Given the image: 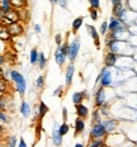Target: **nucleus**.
Wrapping results in <instances>:
<instances>
[{"label":"nucleus","mask_w":137,"mask_h":147,"mask_svg":"<svg viewBox=\"0 0 137 147\" xmlns=\"http://www.w3.org/2000/svg\"><path fill=\"white\" fill-rule=\"evenodd\" d=\"M9 76H10V79L15 84L17 91L20 94V95H24L26 89H27V81H26V79H24V76L19 71H17V70H11V71H9Z\"/></svg>","instance_id":"f257e3e1"},{"label":"nucleus","mask_w":137,"mask_h":147,"mask_svg":"<svg viewBox=\"0 0 137 147\" xmlns=\"http://www.w3.org/2000/svg\"><path fill=\"white\" fill-rule=\"evenodd\" d=\"M17 22H19V11H18L17 9L11 8L10 10L5 11L4 17L0 20V24H3V26H9V24L17 23Z\"/></svg>","instance_id":"f03ea898"},{"label":"nucleus","mask_w":137,"mask_h":147,"mask_svg":"<svg viewBox=\"0 0 137 147\" xmlns=\"http://www.w3.org/2000/svg\"><path fill=\"white\" fill-rule=\"evenodd\" d=\"M112 79H113V76H112L111 69L104 67V69L102 70V72L99 74L97 81H100V88H108L112 85Z\"/></svg>","instance_id":"7ed1b4c3"},{"label":"nucleus","mask_w":137,"mask_h":147,"mask_svg":"<svg viewBox=\"0 0 137 147\" xmlns=\"http://www.w3.org/2000/svg\"><path fill=\"white\" fill-rule=\"evenodd\" d=\"M105 136H107V131H105L102 122L93 124V127H91V129H90V138L91 140H102V138H104Z\"/></svg>","instance_id":"20e7f679"},{"label":"nucleus","mask_w":137,"mask_h":147,"mask_svg":"<svg viewBox=\"0 0 137 147\" xmlns=\"http://www.w3.org/2000/svg\"><path fill=\"white\" fill-rule=\"evenodd\" d=\"M126 142V138H124L123 134H115V133H111V136L107 137L105 140V145L108 147H119L122 143Z\"/></svg>","instance_id":"39448f33"},{"label":"nucleus","mask_w":137,"mask_h":147,"mask_svg":"<svg viewBox=\"0 0 137 147\" xmlns=\"http://www.w3.org/2000/svg\"><path fill=\"white\" fill-rule=\"evenodd\" d=\"M108 29L113 33V32H119V30L128 29V27L122 22V20H119V19H117V18L113 17L111 19V22H109V24H108Z\"/></svg>","instance_id":"423d86ee"},{"label":"nucleus","mask_w":137,"mask_h":147,"mask_svg":"<svg viewBox=\"0 0 137 147\" xmlns=\"http://www.w3.org/2000/svg\"><path fill=\"white\" fill-rule=\"evenodd\" d=\"M79 51H80V41H79L78 38H75L74 41L70 43V48H69V59L70 61H75L76 57H78L79 55Z\"/></svg>","instance_id":"0eeeda50"},{"label":"nucleus","mask_w":137,"mask_h":147,"mask_svg":"<svg viewBox=\"0 0 137 147\" xmlns=\"http://www.w3.org/2000/svg\"><path fill=\"white\" fill-rule=\"evenodd\" d=\"M7 29H8L9 34H10V37H19L20 34H23V32H24L23 26L19 22L9 24V26H7Z\"/></svg>","instance_id":"6e6552de"},{"label":"nucleus","mask_w":137,"mask_h":147,"mask_svg":"<svg viewBox=\"0 0 137 147\" xmlns=\"http://www.w3.org/2000/svg\"><path fill=\"white\" fill-rule=\"evenodd\" d=\"M107 100V94H105V88H99L95 93V107H103Z\"/></svg>","instance_id":"1a4fd4ad"},{"label":"nucleus","mask_w":137,"mask_h":147,"mask_svg":"<svg viewBox=\"0 0 137 147\" xmlns=\"http://www.w3.org/2000/svg\"><path fill=\"white\" fill-rule=\"evenodd\" d=\"M118 57H119V55L113 53V52H108V53L105 55V57H104V65H105V67H108V69L114 67L115 65H117Z\"/></svg>","instance_id":"9d476101"},{"label":"nucleus","mask_w":137,"mask_h":147,"mask_svg":"<svg viewBox=\"0 0 137 147\" xmlns=\"http://www.w3.org/2000/svg\"><path fill=\"white\" fill-rule=\"evenodd\" d=\"M103 125H104L105 131H107V134L108 133H114L118 128V121L115 119H111V118H107L104 122H102Z\"/></svg>","instance_id":"9b49d317"},{"label":"nucleus","mask_w":137,"mask_h":147,"mask_svg":"<svg viewBox=\"0 0 137 147\" xmlns=\"http://www.w3.org/2000/svg\"><path fill=\"white\" fill-rule=\"evenodd\" d=\"M74 74H75V65H74V63H70V65L66 67V74H65V82H66V86H70V85L72 84Z\"/></svg>","instance_id":"f8f14e48"},{"label":"nucleus","mask_w":137,"mask_h":147,"mask_svg":"<svg viewBox=\"0 0 137 147\" xmlns=\"http://www.w3.org/2000/svg\"><path fill=\"white\" fill-rule=\"evenodd\" d=\"M86 30H88V33H89V34L91 36V38H93L95 47L99 48V47H100V41H99L98 30L95 29V27H94V26H90V24H88V26H86Z\"/></svg>","instance_id":"ddd939ff"},{"label":"nucleus","mask_w":137,"mask_h":147,"mask_svg":"<svg viewBox=\"0 0 137 147\" xmlns=\"http://www.w3.org/2000/svg\"><path fill=\"white\" fill-rule=\"evenodd\" d=\"M52 142L56 147H60L62 145V136L59 133V125L55 124L52 129Z\"/></svg>","instance_id":"4468645a"},{"label":"nucleus","mask_w":137,"mask_h":147,"mask_svg":"<svg viewBox=\"0 0 137 147\" xmlns=\"http://www.w3.org/2000/svg\"><path fill=\"white\" fill-rule=\"evenodd\" d=\"M75 109H76V114H78L79 118H86L88 114H89V109H88L86 105H84L83 103L81 104H78V105H75Z\"/></svg>","instance_id":"2eb2a0df"},{"label":"nucleus","mask_w":137,"mask_h":147,"mask_svg":"<svg viewBox=\"0 0 137 147\" xmlns=\"http://www.w3.org/2000/svg\"><path fill=\"white\" fill-rule=\"evenodd\" d=\"M55 61H56V63L59 66H63L65 65V62H66V56L61 52L60 47H57L56 52H55Z\"/></svg>","instance_id":"dca6fc26"},{"label":"nucleus","mask_w":137,"mask_h":147,"mask_svg":"<svg viewBox=\"0 0 137 147\" xmlns=\"http://www.w3.org/2000/svg\"><path fill=\"white\" fill-rule=\"evenodd\" d=\"M74 128H75V134L83 133L84 129H85V121H84L83 118H76L75 124H74Z\"/></svg>","instance_id":"f3484780"},{"label":"nucleus","mask_w":137,"mask_h":147,"mask_svg":"<svg viewBox=\"0 0 137 147\" xmlns=\"http://www.w3.org/2000/svg\"><path fill=\"white\" fill-rule=\"evenodd\" d=\"M86 91H79V93H74V95H72V103L75 104V105H78V104H81L83 103L84 99H86Z\"/></svg>","instance_id":"a211bd4d"},{"label":"nucleus","mask_w":137,"mask_h":147,"mask_svg":"<svg viewBox=\"0 0 137 147\" xmlns=\"http://www.w3.org/2000/svg\"><path fill=\"white\" fill-rule=\"evenodd\" d=\"M11 37L9 34L8 29H7V26H3V24H0V41L3 42H8L10 41Z\"/></svg>","instance_id":"6ab92c4d"},{"label":"nucleus","mask_w":137,"mask_h":147,"mask_svg":"<svg viewBox=\"0 0 137 147\" xmlns=\"http://www.w3.org/2000/svg\"><path fill=\"white\" fill-rule=\"evenodd\" d=\"M10 5H11V8H13V9L19 10V9L26 8L27 0H10Z\"/></svg>","instance_id":"aec40b11"},{"label":"nucleus","mask_w":137,"mask_h":147,"mask_svg":"<svg viewBox=\"0 0 137 147\" xmlns=\"http://www.w3.org/2000/svg\"><path fill=\"white\" fill-rule=\"evenodd\" d=\"M20 113H22V115L26 118L30 115V105L27 102H23L20 104Z\"/></svg>","instance_id":"412c9836"},{"label":"nucleus","mask_w":137,"mask_h":147,"mask_svg":"<svg viewBox=\"0 0 137 147\" xmlns=\"http://www.w3.org/2000/svg\"><path fill=\"white\" fill-rule=\"evenodd\" d=\"M83 23H84V18L83 17H78V18H76L74 22H72V32H74V33L78 32V30L81 28Z\"/></svg>","instance_id":"4be33fe9"},{"label":"nucleus","mask_w":137,"mask_h":147,"mask_svg":"<svg viewBox=\"0 0 137 147\" xmlns=\"http://www.w3.org/2000/svg\"><path fill=\"white\" fill-rule=\"evenodd\" d=\"M47 112H48V107L43 102H39V105H38V117H39V119L43 118L45 115L47 114Z\"/></svg>","instance_id":"5701e85b"},{"label":"nucleus","mask_w":137,"mask_h":147,"mask_svg":"<svg viewBox=\"0 0 137 147\" xmlns=\"http://www.w3.org/2000/svg\"><path fill=\"white\" fill-rule=\"evenodd\" d=\"M37 63H38V67H39L41 70H43L45 67H46V63H47V59H46V56H45L43 52H39V53H38V61H37Z\"/></svg>","instance_id":"b1692460"},{"label":"nucleus","mask_w":137,"mask_h":147,"mask_svg":"<svg viewBox=\"0 0 137 147\" xmlns=\"http://www.w3.org/2000/svg\"><path fill=\"white\" fill-rule=\"evenodd\" d=\"M38 53L39 52L37 51V48H32L30 50V55H29V62L32 63V65H36L38 61Z\"/></svg>","instance_id":"393cba45"},{"label":"nucleus","mask_w":137,"mask_h":147,"mask_svg":"<svg viewBox=\"0 0 137 147\" xmlns=\"http://www.w3.org/2000/svg\"><path fill=\"white\" fill-rule=\"evenodd\" d=\"M8 88H9V84H8L7 79L5 78L0 79V96H1V94H4L8 90Z\"/></svg>","instance_id":"a878e982"},{"label":"nucleus","mask_w":137,"mask_h":147,"mask_svg":"<svg viewBox=\"0 0 137 147\" xmlns=\"http://www.w3.org/2000/svg\"><path fill=\"white\" fill-rule=\"evenodd\" d=\"M0 9L3 11H8L11 9V5H10V0H0Z\"/></svg>","instance_id":"bb28decb"},{"label":"nucleus","mask_w":137,"mask_h":147,"mask_svg":"<svg viewBox=\"0 0 137 147\" xmlns=\"http://www.w3.org/2000/svg\"><path fill=\"white\" fill-rule=\"evenodd\" d=\"M69 129H70V127H69V124L66 123V122H63L61 125H59V133L61 134V136H65V134H67L69 132Z\"/></svg>","instance_id":"cd10ccee"},{"label":"nucleus","mask_w":137,"mask_h":147,"mask_svg":"<svg viewBox=\"0 0 137 147\" xmlns=\"http://www.w3.org/2000/svg\"><path fill=\"white\" fill-rule=\"evenodd\" d=\"M100 122H102V114H100L99 108H98V109H95L93 112V124L100 123Z\"/></svg>","instance_id":"c85d7f7f"},{"label":"nucleus","mask_w":137,"mask_h":147,"mask_svg":"<svg viewBox=\"0 0 137 147\" xmlns=\"http://www.w3.org/2000/svg\"><path fill=\"white\" fill-rule=\"evenodd\" d=\"M7 147H17V137L9 136L7 138Z\"/></svg>","instance_id":"c756f323"},{"label":"nucleus","mask_w":137,"mask_h":147,"mask_svg":"<svg viewBox=\"0 0 137 147\" xmlns=\"http://www.w3.org/2000/svg\"><path fill=\"white\" fill-rule=\"evenodd\" d=\"M19 20H28V11H27L26 8L19 9Z\"/></svg>","instance_id":"7c9ffc66"},{"label":"nucleus","mask_w":137,"mask_h":147,"mask_svg":"<svg viewBox=\"0 0 137 147\" xmlns=\"http://www.w3.org/2000/svg\"><path fill=\"white\" fill-rule=\"evenodd\" d=\"M36 86H37V89H43V86H45V76L41 75L36 79Z\"/></svg>","instance_id":"2f4dec72"},{"label":"nucleus","mask_w":137,"mask_h":147,"mask_svg":"<svg viewBox=\"0 0 137 147\" xmlns=\"http://www.w3.org/2000/svg\"><path fill=\"white\" fill-rule=\"evenodd\" d=\"M69 48H70V45L67 43V42H65V43H62L60 46V50H61V52H62L63 55H65L66 57L69 56Z\"/></svg>","instance_id":"473e14b6"},{"label":"nucleus","mask_w":137,"mask_h":147,"mask_svg":"<svg viewBox=\"0 0 137 147\" xmlns=\"http://www.w3.org/2000/svg\"><path fill=\"white\" fill-rule=\"evenodd\" d=\"M103 143H104L103 140H91L88 147H99V146H102Z\"/></svg>","instance_id":"72a5a7b5"},{"label":"nucleus","mask_w":137,"mask_h":147,"mask_svg":"<svg viewBox=\"0 0 137 147\" xmlns=\"http://www.w3.org/2000/svg\"><path fill=\"white\" fill-rule=\"evenodd\" d=\"M107 30H108V23L107 22H103L102 26H100V34H107Z\"/></svg>","instance_id":"f704fd0d"},{"label":"nucleus","mask_w":137,"mask_h":147,"mask_svg":"<svg viewBox=\"0 0 137 147\" xmlns=\"http://www.w3.org/2000/svg\"><path fill=\"white\" fill-rule=\"evenodd\" d=\"M90 17H91V19L93 20H97L98 19V10L97 9H93V8H90Z\"/></svg>","instance_id":"c9c22d12"},{"label":"nucleus","mask_w":137,"mask_h":147,"mask_svg":"<svg viewBox=\"0 0 137 147\" xmlns=\"http://www.w3.org/2000/svg\"><path fill=\"white\" fill-rule=\"evenodd\" d=\"M90 1V7L93 9H99V4H100V0H89Z\"/></svg>","instance_id":"e433bc0d"},{"label":"nucleus","mask_w":137,"mask_h":147,"mask_svg":"<svg viewBox=\"0 0 137 147\" xmlns=\"http://www.w3.org/2000/svg\"><path fill=\"white\" fill-rule=\"evenodd\" d=\"M62 93H63V86H59V88L56 89V90L53 91V95L61 98V96H62Z\"/></svg>","instance_id":"4c0bfd02"},{"label":"nucleus","mask_w":137,"mask_h":147,"mask_svg":"<svg viewBox=\"0 0 137 147\" xmlns=\"http://www.w3.org/2000/svg\"><path fill=\"white\" fill-rule=\"evenodd\" d=\"M55 42H56L57 47H60V46L62 45V37H61V34H56V36H55Z\"/></svg>","instance_id":"58836bf2"},{"label":"nucleus","mask_w":137,"mask_h":147,"mask_svg":"<svg viewBox=\"0 0 137 147\" xmlns=\"http://www.w3.org/2000/svg\"><path fill=\"white\" fill-rule=\"evenodd\" d=\"M56 3L59 5H61L62 8H66L67 7V3H66V0H56Z\"/></svg>","instance_id":"ea45409f"},{"label":"nucleus","mask_w":137,"mask_h":147,"mask_svg":"<svg viewBox=\"0 0 137 147\" xmlns=\"http://www.w3.org/2000/svg\"><path fill=\"white\" fill-rule=\"evenodd\" d=\"M17 147H28V146H27L26 141H24L23 138H20V140H19V142H18V146H17Z\"/></svg>","instance_id":"a19ab883"},{"label":"nucleus","mask_w":137,"mask_h":147,"mask_svg":"<svg viewBox=\"0 0 137 147\" xmlns=\"http://www.w3.org/2000/svg\"><path fill=\"white\" fill-rule=\"evenodd\" d=\"M62 118H63V121H66V119H67V109H66V108L62 109Z\"/></svg>","instance_id":"79ce46f5"},{"label":"nucleus","mask_w":137,"mask_h":147,"mask_svg":"<svg viewBox=\"0 0 137 147\" xmlns=\"http://www.w3.org/2000/svg\"><path fill=\"white\" fill-rule=\"evenodd\" d=\"M34 30H36V33H41V26H39V24H36L34 26Z\"/></svg>","instance_id":"37998d69"},{"label":"nucleus","mask_w":137,"mask_h":147,"mask_svg":"<svg viewBox=\"0 0 137 147\" xmlns=\"http://www.w3.org/2000/svg\"><path fill=\"white\" fill-rule=\"evenodd\" d=\"M5 62V57H4V55H0V67H1V65Z\"/></svg>","instance_id":"c03bdc74"},{"label":"nucleus","mask_w":137,"mask_h":147,"mask_svg":"<svg viewBox=\"0 0 137 147\" xmlns=\"http://www.w3.org/2000/svg\"><path fill=\"white\" fill-rule=\"evenodd\" d=\"M3 78H5V76H4V71H3V69L0 67V79H3Z\"/></svg>","instance_id":"a18cd8bd"},{"label":"nucleus","mask_w":137,"mask_h":147,"mask_svg":"<svg viewBox=\"0 0 137 147\" xmlns=\"http://www.w3.org/2000/svg\"><path fill=\"white\" fill-rule=\"evenodd\" d=\"M74 147H85V146L83 145V143H76V145H75Z\"/></svg>","instance_id":"49530a36"},{"label":"nucleus","mask_w":137,"mask_h":147,"mask_svg":"<svg viewBox=\"0 0 137 147\" xmlns=\"http://www.w3.org/2000/svg\"><path fill=\"white\" fill-rule=\"evenodd\" d=\"M4 132V127H3V124H0V134Z\"/></svg>","instance_id":"de8ad7c7"},{"label":"nucleus","mask_w":137,"mask_h":147,"mask_svg":"<svg viewBox=\"0 0 137 147\" xmlns=\"http://www.w3.org/2000/svg\"><path fill=\"white\" fill-rule=\"evenodd\" d=\"M99 147H108V146H107L105 143H103V145H102V146H99Z\"/></svg>","instance_id":"09e8293b"},{"label":"nucleus","mask_w":137,"mask_h":147,"mask_svg":"<svg viewBox=\"0 0 137 147\" xmlns=\"http://www.w3.org/2000/svg\"><path fill=\"white\" fill-rule=\"evenodd\" d=\"M112 1H113V4H115V3H117V1H119V0H112Z\"/></svg>","instance_id":"8fccbe9b"},{"label":"nucleus","mask_w":137,"mask_h":147,"mask_svg":"<svg viewBox=\"0 0 137 147\" xmlns=\"http://www.w3.org/2000/svg\"><path fill=\"white\" fill-rule=\"evenodd\" d=\"M50 1H51V3H56V0H50Z\"/></svg>","instance_id":"3c124183"}]
</instances>
